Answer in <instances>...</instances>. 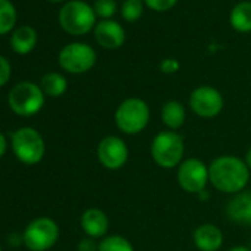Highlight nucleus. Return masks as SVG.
Masks as SVG:
<instances>
[{"label": "nucleus", "instance_id": "f257e3e1", "mask_svg": "<svg viewBox=\"0 0 251 251\" xmlns=\"http://www.w3.org/2000/svg\"><path fill=\"white\" fill-rule=\"evenodd\" d=\"M210 183L223 194H239L250 180V169L238 157L220 155L208 166Z\"/></svg>", "mask_w": 251, "mask_h": 251}, {"label": "nucleus", "instance_id": "f03ea898", "mask_svg": "<svg viewBox=\"0 0 251 251\" xmlns=\"http://www.w3.org/2000/svg\"><path fill=\"white\" fill-rule=\"evenodd\" d=\"M151 111L148 103L141 98H129L123 100L114 114L115 126L126 135L141 133L150 123Z\"/></svg>", "mask_w": 251, "mask_h": 251}, {"label": "nucleus", "instance_id": "7ed1b4c3", "mask_svg": "<svg viewBox=\"0 0 251 251\" xmlns=\"http://www.w3.org/2000/svg\"><path fill=\"white\" fill-rule=\"evenodd\" d=\"M59 24L68 34L83 36L96 25V14L81 0H70L59 11Z\"/></svg>", "mask_w": 251, "mask_h": 251}, {"label": "nucleus", "instance_id": "20e7f679", "mask_svg": "<svg viewBox=\"0 0 251 251\" xmlns=\"http://www.w3.org/2000/svg\"><path fill=\"white\" fill-rule=\"evenodd\" d=\"M185 144L183 138L173 132L164 130L160 132L151 144V157L161 169H173L179 166L183 158Z\"/></svg>", "mask_w": 251, "mask_h": 251}, {"label": "nucleus", "instance_id": "39448f33", "mask_svg": "<svg viewBox=\"0 0 251 251\" xmlns=\"http://www.w3.org/2000/svg\"><path fill=\"white\" fill-rule=\"evenodd\" d=\"M12 111L23 117H31L37 114L45 105V93L40 86L23 81L12 87L8 98Z\"/></svg>", "mask_w": 251, "mask_h": 251}, {"label": "nucleus", "instance_id": "423d86ee", "mask_svg": "<svg viewBox=\"0 0 251 251\" xmlns=\"http://www.w3.org/2000/svg\"><path fill=\"white\" fill-rule=\"evenodd\" d=\"M12 150L17 158L25 164H37L45 155V141L33 127H21L12 135Z\"/></svg>", "mask_w": 251, "mask_h": 251}, {"label": "nucleus", "instance_id": "0eeeda50", "mask_svg": "<svg viewBox=\"0 0 251 251\" xmlns=\"http://www.w3.org/2000/svg\"><path fill=\"white\" fill-rule=\"evenodd\" d=\"M58 236V225L49 217H39L25 227L23 241L25 247L31 251H46L55 245Z\"/></svg>", "mask_w": 251, "mask_h": 251}, {"label": "nucleus", "instance_id": "6e6552de", "mask_svg": "<svg viewBox=\"0 0 251 251\" xmlns=\"http://www.w3.org/2000/svg\"><path fill=\"white\" fill-rule=\"evenodd\" d=\"M59 65L71 74H83L96 64V52L84 43L67 45L59 52Z\"/></svg>", "mask_w": 251, "mask_h": 251}, {"label": "nucleus", "instance_id": "1a4fd4ad", "mask_svg": "<svg viewBox=\"0 0 251 251\" xmlns=\"http://www.w3.org/2000/svg\"><path fill=\"white\" fill-rule=\"evenodd\" d=\"M208 179V167L198 158H188L180 163L177 170V183L188 194H200L205 191Z\"/></svg>", "mask_w": 251, "mask_h": 251}, {"label": "nucleus", "instance_id": "9d476101", "mask_svg": "<svg viewBox=\"0 0 251 251\" xmlns=\"http://www.w3.org/2000/svg\"><path fill=\"white\" fill-rule=\"evenodd\" d=\"M222 93L211 86H200L192 90L189 96L191 109L202 118H213L223 109Z\"/></svg>", "mask_w": 251, "mask_h": 251}, {"label": "nucleus", "instance_id": "9b49d317", "mask_svg": "<svg viewBox=\"0 0 251 251\" xmlns=\"http://www.w3.org/2000/svg\"><path fill=\"white\" fill-rule=\"evenodd\" d=\"M129 158V148L118 136H106L98 145V160L108 170L121 169Z\"/></svg>", "mask_w": 251, "mask_h": 251}, {"label": "nucleus", "instance_id": "f8f14e48", "mask_svg": "<svg viewBox=\"0 0 251 251\" xmlns=\"http://www.w3.org/2000/svg\"><path fill=\"white\" fill-rule=\"evenodd\" d=\"M95 39L99 46L105 49H118L126 40L124 28L112 20H102L95 27Z\"/></svg>", "mask_w": 251, "mask_h": 251}, {"label": "nucleus", "instance_id": "ddd939ff", "mask_svg": "<svg viewBox=\"0 0 251 251\" xmlns=\"http://www.w3.org/2000/svg\"><path fill=\"white\" fill-rule=\"evenodd\" d=\"M81 229L89 238H102L106 235L109 227L108 216L99 208H89L81 214L80 219Z\"/></svg>", "mask_w": 251, "mask_h": 251}, {"label": "nucleus", "instance_id": "4468645a", "mask_svg": "<svg viewBox=\"0 0 251 251\" xmlns=\"http://www.w3.org/2000/svg\"><path fill=\"white\" fill-rule=\"evenodd\" d=\"M194 244L200 251H217L223 244V233L216 225H200L194 230Z\"/></svg>", "mask_w": 251, "mask_h": 251}, {"label": "nucleus", "instance_id": "2eb2a0df", "mask_svg": "<svg viewBox=\"0 0 251 251\" xmlns=\"http://www.w3.org/2000/svg\"><path fill=\"white\" fill-rule=\"evenodd\" d=\"M226 216L236 223L251 225V192L235 194L226 205Z\"/></svg>", "mask_w": 251, "mask_h": 251}, {"label": "nucleus", "instance_id": "dca6fc26", "mask_svg": "<svg viewBox=\"0 0 251 251\" xmlns=\"http://www.w3.org/2000/svg\"><path fill=\"white\" fill-rule=\"evenodd\" d=\"M161 120L163 124L169 130H177L180 129L185 120H186V111L185 106L177 100H169L161 108Z\"/></svg>", "mask_w": 251, "mask_h": 251}, {"label": "nucleus", "instance_id": "f3484780", "mask_svg": "<svg viewBox=\"0 0 251 251\" xmlns=\"http://www.w3.org/2000/svg\"><path fill=\"white\" fill-rule=\"evenodd\" d=\"M36 43H37L36 30L31 27H27V25L17 28L11 39L12 49L20 55H27L28 52H31L34 49Z\"/></svg>", "mask_w": 251, "mask_h": 251}, {"label": "nucleus", "instance_id": "a211bd4d", "mask_svg": "<svg viewBox=\"0 0 251 251\" xmlns=\"http://www.w3.org/2000/svg\"><path fill=\"white\" fill-rule=\"evenodd\" d=\"M230 25L238 33H251V2L235 5L230 12Z\"/></svg>", "mask_w": 251, "mask_h": 251}, {"label": "nucleus", "instance_id": "6ab92c4d", "mask_svg": "<svg viewBox=\"0 0 251 251\" xmlns=\"http://www.w3.org/2000/svg\"><path fill=\"white\" fill-rule=\"evenodd\" d=\"M40 89L43 90L45 95L58 98L64 95V92L67 90V80L59 73H48L40 80Z\"/></svg>", "mask_w": 251, "mask_h": 251}, {"label": "nucleus", "instance_id": "aec40b11", "mask_svg": "<svg viewBox=\"0 0 251 251\" xmlns=\"http://www.w3.org/2000/svg\"><path fill=\"white\" fill-rule=\"evenodd\" d=\"M17 11L9 0H0V34H6L15 27Z\"/></svg>", "mask_w": 251, "mask_h": 251}, {"label": "nucleus", "instance_id": "412c9836", "mask_svg": "<svg viewBox=\"0 0 251 251\" xmlns=\"http://www.w3.org/2000/svg\"><path fill=\"white\" fill-rule=\"evenodd\" d=\"M98 251H135V248L127 238L121 235H109L99 242Z\"/></svg>", "mask_w": 251, "mask_h": 251}, {"label": "nucleus", "instance_id": "4be33fe9", "mask_svg": "<svg viewBox=\"0 0 251 251\" xmlns=\"http://www.w3.org/2000/svg\"><path fill=\"white\" fill-rule=\"evenodd\" d=\"M144 0H124L121 5V17L127 23H136L144 14Z\"/></svg>", "mask_w": 251, "mask_h": 251}, {"label": "nucleus", "instance_id": "5701e85b", "mask_svg": "<svg viewBox=\"0 0 251 251\" xmlns=\"http://www.w3.org/2000/svg\"><path fill=\"white\" fill-rule=\"evenodd\" d=\"M95 14L102 20H109L117 12V2L115 0H96L93 5Z\"/></svg>", "mask_w": 251, "mask_h": 251}, {"label": "nucleus", "instance_id": "b1692460", "mask_svg": "<svg viewBox=\"0 0 251 251\" xmlns=\"http://www.w3.org/2000/svg\"><path fill=\"white\" fill-rule=\"evenodd\" d=\"M144 3L155 12H166L177 3V0H144Z\"/></svg>", "mask_w": 251, "mask_h": 251}, {"label": "nucleus", "instance_id": "393cba45", "mask_svg": "<svg viewBox=\"0 0 251 251\" xmlns=\"http://www.w3.org/2000/svg\"><path fill=\"white\" fill-rule=\"evenodd\" d=\"M11 78V64L9 61L0 55V87L5 86Z\"/></svg>", "mask_w": 251, "mask_h": 251}, {"label": "nucleus", "instance_id": "a878e982", "mask_svg": "<svg viewBox=\"0 0 251 251\" xmlns=\"http://www.w3.org/2000/svg\"><path fill=\"white\" fill-rule=\"evenodd\" d=\"M179 68H180V64L175 58H166L160 64V70L164 74H175L176 71H179Z\"/></svg>", "mask_w": 251, "mask_h": 251}, {"label": "nucleus", "instance_id": "bb28decb", "mask_svg": "<svg viewBox=\"0 0 251 251\" xmlns=\"http://www.w3.org/2000/svg\"><path fill=\"white\" fill-rule=\"evenodd\" d=\"M98 248H99V245H96L93 238H83L77 247L78 251H98Z\"/></svg>", "mask_w": 251, "mask_h": 251}, {"label": "nucleus", "instance_id": "cd10ccee", "mask_svg": "<svg viewBox=\"0 0 251 251\" xmlns=\"http://www.w3.org/2000/svg\"><path fill=\"white\" fill-rule=\"evenodd\" d=\"M5 152H6V138L0 133V157L5 155Z\"/></svg>", "mask_w": 251, "mask_h": 251}, {"label": "nucleus", "instance_id": "c85d7f7f", "mask_svg": "<svg viewBox=\"0 0 251 251\" xmlns=\"http://www.w3.org/2000/svg\"><path fill=\"white\" fill-rule=\"evenodd\" d=\"M227 251H251V250L248 247H245V245H236V247L229 248Z\"/></svg>", "mask_w": 251, "mask_h": 251}, {"label": "nucleus", "instance_id": "c756f323", "mask_svg": "<svg viewBox=\"0 0 251 251\" xmlns=\"http://www.w3.org/2000/svg\"><path fill=\"white\" fill-rule=\"evenodd\" d=\"M245 164H247L248 169L251 170V147H250V150H248L247 154H245Z\"/></svg>", "mask_w": 251, "mask_h": 251}, {"label": "nucleus", "instance_id": "7c9ffc66", "mask_svg": "<svg viewBox=\"0 0 251 251\" xmlns=\"http://www.w3.org/2000/svg\"><path fill=\"white\" fill-rule=\"evenodd\" d=\"M49 2H55L56 3V2H62V0H49Z\"/></svg>", "mask_w": 251, "mask_h": 251}, {"label": "nucleus", "instance_id": "2f4dec72", "mask_svg": "<svg viewBox=\"0 0 251 251\" xmlns=\"http://www.w3.org/2000/svg\"><path fill=\"white\" fill-rule=\"evenodd\" d=\"M0 251H2V248H0Z\"/></svg>", "mask_w": 251, "mask_h": 251}]
</instances>
